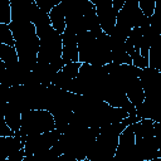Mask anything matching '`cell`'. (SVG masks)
<instances>
[{
  "mask_svg": "<svg viewBox=\"0 0 161 161\" xmlns=\"http://www.w3.org/2000/svg\"><path fill=\"white\" fill-rule=\"evenodd\" d=\"M148 23V18L143 15L138 6V0H126L122 8L117 11L114 26L128 35L130 30L133 26H142Z\"/></svg>",
  "mask_w": 161,
  "mask_h": 161,
  "instance_id": "cell-6",
  "label": "cell"
},
{
  "mask_svg": "<svg viewBox=\"0 0 161 161\" xmlns=\"http://www.w3.org/2000/svg\"><path fill=\"white\" fill-rule=\"evenodd\" d=\"M49 15V20H50V25L58 31V33H63L65 29V15H64V10L62 4L59 3L58 5L53 6L52 10L48 13Z\"/></svg>",
  "mask_w": 161,
  "mask_h": 161,
  "instance_id": "cell-17",
  "label": "cell"
},
{
  "mask_svg": "<svg viewBox=\"0 0 161 161\" xmlns=\"http://www.w3.org/2000/svg\"><path fill=\"white\" fill-rule=\"evenodd\" d=\"M123 89L126 92V96H127L128 101L135 107L143 102L145 92H143V88L141 86V82H140L138 77H132L128 80H126V83L123 84Z\"/></svg>",
  "mask_w": 161,
  "mask_h": 161,
  "instance_id": "cell-15",
  "label": "cell"
},
{
  "mask_svg": "<svg viewBox=\"0 0 161 161\" xmlns=\"http://www.w3.org/2000/svg\"><path fill=\"white\" fill-rule=\"evenodd\" d=\"M126 128V125L119 121L109 123L99 128V133L87 151V161H109L113 158L119 133Z\"/></svg>",
  "mask_w": 161,
  "mask_h": 161,
  "instance_id": "cell-3",
  "label": "cell"
},
{
  "mask_svg": "<svg viewBox=\"0 0 161 161\" xmlns=\"http://www.w3.org/2000/svg\"><path fill=\"white\" fill-rule=\"evenodd\" d=\"M161 157V151L155 136L135 138L136 161H155Z\"/></svg>",
  "mask_w": 161,
  "mask_h": 161,
  "instance_id": "cell-9",
  "label": "cell"
},
{
  "mask_svg": "<svg viewBox=\"0 0 161 161\" xmlns=\"http://www.w3.org/2000/svg\"><path fill=\"white\" fill-rule=\"evenodd\" d=\"M113 158L118 161H136L135 158V133L131 126H126V128L119 133L118 145H117Z\"/></svg>",
  "mask_w": 161,
  "mask_h": 161,
  "instance_id": "cell-10",
  "label": "cell"
},
{
  "mask_svg": "<svg viewBox=\"0 0 161 161\" xmlns=\"http://www.w3.org/2000/svg\"><path fill=\"white\" fill-rule=\"evenodd\" d=\"M34 3L44 13H49L53 6H55L60 3V0H34Z\"/></svg>",
  "mask_w": 161,
  "mask_h": 161,
  "instance_id": "cell-22",
  "label": "cell"
},
{
  "mask_svg": "<svg viewBox=\"0 0 161 161\" xmlns=\"http://www.w3.org/2000/svg\"><path fill=\"white\" fill-rule=\"evenodd\" d=\"M10 30L15 40V49L19 62L33 69L38 62L39 38L36 35L35 25L28 19H11L9 23Z\"/></svg>",
  "mask_w": 161,
  "mask_h": 161,
  "instance_id": "cell-1",
  "label": "cell"
},
{
  "mask_svg": "<svg viewBox=\"0 0 161 161\" xmlns=\"http://www.w3.org/2000/svg\"><path fill=\"white\" fill-rule=\"evenodd\" d=\"M0 59L5 63V65L16 63L19 60V58H18V53H16L15 47L0 42Z\"/></svg>",
  "mask_w": 161,
  "mask_h": 161,
  "instance_id": "cell-18",
  "label": "cell"
},
{
  "mask_svg": "<svg viewBox=\"0 0 161 161\" xmlns=\"http://www.w3.org/2000/svg\"><path fill=\"white\" fill-rule=\"evenodd\" d=\"M10 21H11L10 0H0V23L9 24Z\"/></svg>",
  "mask_w": 161,
  "mask_h": 161,
  "instance_id": "cell-20",
  "label": "cell"
},
{
  "mask_svg": "<svg viewBox=\"0 0 161 161\" xmlns=\"http://www.w3.org/2000/svg\"><path fill=\"white\" fill-rule=\"evenodd\" d=\"M111 54H112V62L113 63H117V64H132V59H131L130 54L126 52V49H125V43L112 48Z\"/></svg>",
  "mask_w": 161,
  "mask_h": 161,
  "instance_id": "cell-19",
  "label": "cell"
},
{
  "mask_svg": "<svg viewBox=\"0 0 161 161\" xmlns=\"http://www.w3.org/2000/svg\"><path fill=\"white\" fill-rule=\"evenodd\" d=\"M4 119L6 125L11 128V131L15 133L16 131H19L21 125V111L16 106L8 102L4 109Z\"/></svg>",
  "mask_w": 161,
  "mask_h": 161,
  "instance_id": "cell-16",
  "label": "cell"
},
{
  "mask_svg": "<svg viewBox=\"0 0 161 161\" xmlns=\"http://www.w3.org/2000/svg\"><path fill=\"white\" fill-rule=\"evenodd\" d=\"M30 73L31 69L18 60L16 63L5 65V68L0 70V84L6 87L25 84L30 77Z\"/></svg>",
  "mask_w": 161,
  "mask_h": 161,
  "instance_id": "cell-8",
  "label": "cell"
},
{
  "mask_svg": "<svg viewBox=\"0 0 161 161\" xmlns=\"http://www.w3.org/2000/svg\"><path fill=\"white\" fill-rule=\"evenodd\" d=\"M125 1H126V0H112V6H113V9H114L116 11H118V10L122 8V5H123Z\"/></svg>",
  "mask_w": 161,
  "mask_h": 161,
  "instance_id": "cell-24",
  "label": "cell"
},
{
  "mask_svg": "<svg viewBox=\"0 0 161 161\" xmlns=\"http://www.w3.org/2000/svg\"><path fill=\"white\" fill-rule=\"evenodd\" d=\"M25 137L16 135L0 136V161H8V157L15 151L24 148Z\"/></svg>",
  "mask_w": 161,
  "mask_h": 161,
  "instance_id": "cell-13",
  "label": "cell"
},
{
  "mask_svg": "<svg viewBox=\"0 0 161 161\" xmlns=\"http://www.w3.org/2000/svg\"><path fill=\"white\" fill-rule=\"evenodd\" d=\"M39 38L38 62L50 64L59 70L64 62L62 59V34L58 33L52 25H43L35 28Z\"/></svg>",
  "mask_w": 161,
  "mask_h": 161,
  "instance_id": "cell-4",
  "label": "cell"
},
{
  "mask_svg": "<svg viewBox=\"0 0 161 161\" xmlns=\"http://www.w3.org/2000/svg\"><path fill=\"white\" fill-rule=\"evenodd\" d=\"M4 68H5V63L0 59V70H1V69H4Z\"/></svg>",
  "mask_w": 161,
  "mask_h": 161,
  "instance_id": "cell-25",
  "label": "cell"
},
{
  "mask_svg": "<svg viewBox=\"0 0 161 161\" xmlns=\"http://www.w3.org/2000/svg\"><path fill=\"white\" fill-rule=\"evenodd\" d=\"M55 128L54 117L48 109H28L21 112V125L14 135L25 137L29 135L43 133Z\"/></svg>",
  "mask_w": 161,
  "mask_h": 161,
  "instance_id": "cell-5",
  "label": "cell"
},
{
  "mask_svg": "<svg viewBox=\"0 0 161 161\" xmlns=\"http://www.w3.org/2000/svg\"><path fill=\"white\" fill-rule=\"evenodd\" d=\"M62 59L64 64L70 62H79L77 34L68 28H65L62 33Z\"/></svg>",
  "mask_w": 161,
  "mask_h": 161,
  "instance_id": "cell-11",
  "label": "cell"
},
{
  "mask_svg": "<svg viewBox=\"0 0 161 161\" xmlns=\"http://www.w3.org/2000/svg\"><path fill=\"white\" fill-rule=\"evenodd\" d=\"M77 44L78 60L80 63L106 65L112 62L111 42L108 34L102 33L96 38L89 31H82L77 34Z\"/></svg>",
  "mask_w": 161,
  "mask_h": 161,
  "instance_id": "cell-2",
  "label": "cell"
},
{
  "mask_svg": "<svg viewBox=\"0 0 161 161\" xmlns=\"http://www.w3.org/2000/svg\"><path fill=\"white\" fill-rule=\"evenodd\" d=\"M60 135L62 133L57 128H54L52 131H47V132H43V133L25 136V141H24L25 157H29V156L35 155L40 151L50 148L55 143V141L59 138Z\"/></svg>",
  "mask_w": 161,
  "mask_h": 161,
  "instance_id": "cell-7",
  "label": "cell"
},
{
  "mask_svg": "<svg viewBox=\"0 0 161 161\" xmlns=\"http://www.w3.org/2000/svg\"><path fill=\"white\" fill-rule=\"evenodd\" d=\"M0 42L14 47L15 40H14V36H13V33H11V30H10L9 24H3V23H0Z\"/></svg>",
  "mask_w": 161,
  "mask_h": 161,
  "instance_id": "cell-21",
  "label": "cell"
},
{
  "mask_svg": "<svg viewBox=\"0 0 161 161\" xmlns=\"http://www.w3.org/2000/svg\"><path fill=\"white\" fill-rule=\"evenodd\" d=\"M80 62H70V63H65L54 75L52 84L58 86L60 88H63L69 80H72L73 78L77 77L79 67H80Z\"/></svg>",
  "mask_w": 161,
  "mask_h": 161,
  "instance_id": "cell-14",
  "label": "cell"
},
{
  "mask_svg": "<svg viewBox=\"0 0 161 161\" xmlns=\"http://www.w3.org/2000/svg\"><path fill=\"white\" fill-rule=\"evenodd\" d=\"M24 157H25L24 148H20V150L15 151L14 153H11V155L8 157V161H23Z\"/></svg>",
  "mask_w": 161,
  "mask_h": 161,
  "instance_id": "cell-23",
  "label": "cell"
},
{
  "mask_svg": "<svg viewBox=\"0 0 161 161\" xmlns=\"http://www.w3.org/2000/svg\"><path fill=\"white\" fill-rule=\"evenodd\" d=\"M96 14L98 23L102 28V30L106 34H109L116 25V18H117V11L113 9L112 4H102V5H96Z\"/></svg>",
  "mask_w": 161,
  "mask_h": 161,
  "instance_id": "cell-12",
  "label": "cell"
}]
</instances>
